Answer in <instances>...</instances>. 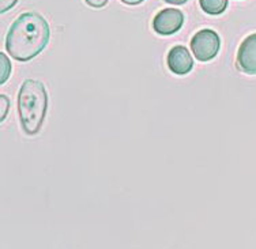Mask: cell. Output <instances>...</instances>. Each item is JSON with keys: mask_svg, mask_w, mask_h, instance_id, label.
Returning <instances> with one entry per match:
<instances>
[{"mask_svg": "<svg viewBox=\"0 0 256 249\" xmlns=\"http://www.w3.org/2000/svg\"><path fill=\"white\" fill-rule=\"evenodd\" d=\"M50 29L38 12H24L12 22L6 38V49L18 62H30L38 56L50 42Z\"/></svg>", "mask_w": 256, "mask_h": 249, "instance_id": "6da1fadb", "label": "cell"}, {"mask_svg": "<svg viewBox=\"0 0 256 249\" xmlns=\"http://www.w3.org/2000/svg\"><path fill=\"white\" fill-rule=\"evenodd\" d=\"M48 109V93L44 83L36 79H26L18 93V112L22 130L26 135H37Z\"/></svg>", "mask_w": 256, "mask_h": 249, "instance_id": "7a4b0ae2", "label": "cell"}, {"mask_svg": "<svg viewBox=\"0 0 256 249\" xmlns=\"http://www.w3.org/2000/svg\"><path fill=\"white\" fill-rule=\"evenodd\" d=\"M221 38L212 29H203L198 32L191 40V50L195 59L199 62H210L220 52Z\"/></svg>", "mask_w": 256, "mask_h": 249, "instance_id": "3957f363", "label": "cell"}, {"mask_svg": "<svg viewBox=\"0 0 256 249\" xmlns=\"http://www.w3.org/2000/svg\"><path fill=\"white\" fill-rule=\"evenodd\" d=\"M184 24V14L178 8H164L153 20L154 32L160 36H172Z\"/></svg>", "mask_w": 256, "mask_h": 249, "instance_id": "277c9868", "label": "cell"}, {"mask_svg": "<svg viewBox=\"0 0 256 249\" xmlns=\"http://www.w3.org/2000/svg\"><path fill=\"white\" fill-rule=\"evenodd\" d=\"M237 67L248 75H256V33L248 36L237 52Z\"/></svg>", "mask_w": 256, "mask_h": 249, "instance_id": "5b68a950", "label": "cell"}, {"mask_svg": "<svg viewBox=\"0 0 256 249\" xmlns=\"http://www.w3.org/2000/svg\"><path fill=\"white\" fill-rule=\"evenodd\" d=\"M168 67L176 75H187L194 68V60L186 46L176 45L168 54Z\"/></svg>", "mask_w": 256, "mask_h": 249, "instance_id": "8992f818", "label": "cell"}, {"mask_svg": "<svg viewBox=\"0 0 256 249\" xmlns=\"http://www.w3.org/2000/svg\"><path fill=\"white\" fill-rule=\"evenodd\" d=\"M202 10L208 15H221L226 11L228 0H199Z\"/></svg>", "mask_w": 256, "mask_h": 249, "instance_id": "52a82bcc", "label": "cell"}, {"mask_svg": "<svg viewBox=\"0 0 256 249\" xmlns=\"http://www.w3.org/2000/svg\"><path fill=\"white\" fill-rule=\"evenodd\" d=\"M0 67H2V76H0V83L2 84H4L7 82V79L10 78L11 75V63L8 58H7V54H0Z\"/></svg>", "mask_w": 256, "mask_h": 249, "instance_id": "ba28073f", "label": "cell"}, {"mask_svg": "<svg viewBox=\"0 0 256 249\" xmlns=\"http://www.w3.org/2000/svg\"><path fill=\"white\" fill-rule=\"evenodd\" d=\"M11 102H10V98L7 97L6 94H2L0 96V113H2V116H0V122H4L6 118H7V113L10 110Z\"/></svg>", "mask_w": 256, "mask_h": 249, "instance_id": "9c48e42d", "label": "cell"}, {"mask_svg": "<svg viewBox=\"0 0 256 249\" xmlns=\"http://www.w3.org/2000/svg\"><path fill=\"white\" fill-rule=\"evenodd\" d=\"M18 0H0V12L4 14L8 10H11L15 4H16Z\"/></svg>", "mask_w": 256, "mask_h": 249, "instance_id": "30bf717a", "label": "cell"}, {"mask_svg": "<svg viewBox=\"0 0 256 249\" xmlns=\"http://www.w3.org/2000/svg\"><path fill=\"white\" fill-rule=\"evenodd\" d=\"M86 4L90 6L92 8H102L108 4L109 0H84Z\"/></svg>", "mask_w": 256, "mask_h": 249, "instance_id": "8fae6325", "label": "cell"}, {"mask_svg": "<svg viewBox=\"0 0 256 249\" xmlns=\"http://www.w3.org/2000/svg\"><path fill=\"white\" fill-rule=\"evenodd\" d=\"M165 3L168 4H172V6H182V4H186L188 0H164Z\"/></svg>", "mask_w": 256, "mask_h": 249, "instance_id": "7c38bea8", "label": "cell"}, {"mask_svg": "<svg viewBox=\"0 0 256 249\" xmlns=\"http://www.w3.org/2000/svg\"><path fill=\"white\" fill-rule=\"evenodd\" d=\"M122 3H124V4L127 6H138L142 3L143 0H120Z\"/></svg>", "mask_w": 256, "mask_h": 249, "instance_id": "4fadbf2b", "label": "cell"}]
</instances>
